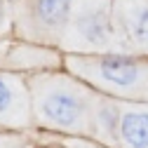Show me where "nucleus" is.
<instances>
[{"label": "nucleus", "instance_id": "nucleus-5", "mask_svg": "<svg viewBox=\"0 0 148 148\" xmlns=\"http://www.w3.org/2000/svg\"><path fill=\"white\" fill-rule=\"evenodd\" d=\"M0 129L28 132L33 129V99L28 75L0 68Z\"/></svg>", "mask_w": 148, "mask_h": 148}, {"label": "nucleus", "instance_id": "nucleus-11", "mask_svg": "<svg viewBox=\"0 0 148 148\" xmlns=\"http://www.w3.org/2000/svg\"><path fill=\"white\" fill-rule=\"evenodd\" d=\"M33 148H64V146H57V143H45V146H33Z\"/></svg>", "mask_w": 148, "mask_h": 148}, {"label": "nucleus", "instance_id": "nucleus-7", "mask_svg": "<svg viewBox=\"0 0 148 148\" xmlns=\"http://www.w3.org/2000/svg\"><path fill=\"white\" fill-rule=\"evenodd\" d=\"M61 66H64V52L59 47H45V45L12 38L3 68L28 75V73L52 71V68H61Z\"/></svg>", "mask_w": 148, "mask_h": 148}, {"label": "nucleus", "instance_id": "nucleus-1", "mask_svg": "<svg viewBox=\"0 0 148 148\" xmlns=\"http://www.w3.org/2000/svg\"><path fill=\"white\" fill-rule=\"evenodd\" d=\"M33 127L73 136H92L97 92L68 71L28 73Z\"/></svg>", "mask_w": 148, "mask_h": 148}, {"label": "nucleus", "instance_id": "nucleus-3", "mask_svg": "<svg viewBox=\"0 0 148 148\" xmlns=\"http://www.w3.org/2000/svg\"><path fill=\"white\" fill-rule=\"evenodd\" d=\"M64 54L122 52L113 19V0H75L61 42Z\"/></svg>", "mask_w": 148, "mask_h": 148}, {"label": "nucleus", "instance_id": "nucleus-4", "mask_svg": "<svg viewBox=\"0 0 148 148\" xmlns=\"http://www.w3.org/2000/svg\"><path fill=\"white\" fill-rule=\"evenodd\" d=\"M75 0H12L14 38L45 47H59Z\"/></svg>", "mask_w": 148, "mask_h": 148}, {"label": "nucleus", "instance_id": "nucleus-6", "mask_svg": "<svg viewBox=\"0 0 148 148\" xmlns=\"http://www.w3.org/2000/svg\"><path fill=\"white\" fill-rule=\"evenodd\" d=\"M113 19L122 52L148 57V0H113Z\"/></svg>", "mask_w": 148, "mask_h": 148}, {"label": "nucleus", "instance_id": "nucleus-9", "mask_svg": "<svg viewBox=\"0 0 148 148\" xmlns=\"http://www.w3.org/2000/svg\"><path fill=\"white\" fill-rule=\"evenodd\" d=\"M33 139L24 132H7L0 129V148H33Z\"/></svg>", "mask_w": 148, "mask_h": 148}, {"label": "nucleus", "instance_id": "nucleus-8", "mask_svg": "<svg viewBox=\"0 0 148 148\" xmlns=\"http://www.w3.org/2000/svg\"><path fill=\"white\" fill-rule=\"evenodd\" d=\"M118 148H148V101H122Z\"/></svg>", "mask_w": 148, "mask_h": 148}, {"label": "nucleus", "instance_id": "nucleus-10", "mask_svg": "<svg viewBox=\"0 0 148 148\" xmlns=\"http://www.w3.org/2000/svg\"><path fill=\"white\" fill-rule=\"evenodd\" d=\"M0 38H14V10H12V0H0Z\"/></svg>", "mask_w": 148, "mask_h": 148}, {"label": "nucleus", "instance_id": "nucleus-2", "mask_svg": "<svg viewBox=\"0 0 148 148\" xmlns=\"http://www.w3.org/2000/svg\"><path fill=\"white\" fill-rule=\"evenodd\" d=\"M64 68L94 92L120 101H148V57L127 52L64 54Z\"/></svg>", "mask_w": 148, "mask_h": 148}]
</instances>
